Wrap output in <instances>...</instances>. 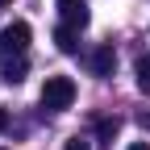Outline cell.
Returning <instances> with one entry per match:
<instances>
[{
	"label": "cell",
	"instance_id": "obj_10",
	"mask_svg": "<svg viewBox=\"0 0 150 150\" xmlns=\"http://www.w3.org/2000/svg\"><path fill=\"white\" fill-rule=\"evenodd\" d=\"M0 129H8V112L4 108H0Z\"/></svg>",
	"mask_w": 150,
	"mask_h": 150
},
{
	"label": "cell",
	"instance_id": "obj_7",
	"mask_svg": "<svg viewBox=\"0 0 150 150\" xmlns=\"http://www.w3.org/2000/svg\"><path fill=\"white\" fill-rule=\"evenodd\" d=\"M117 129H121V121H117V117H108V121H96V138H100L104 146H112V138H117Z\"/></svg>",
	"mask_w": 150,
	"mask_h": 150
},
{
	"label": "cell",
	"instance_id": "obj_8",
	"mask_svg": "<svg viewBox=\"0 0 150 150\" xmlns=\"http://www.w3.org/2000/svg\"><path fill=\"white\" fill-rule=\"evenodd\" d=\"M138 88L150 96V54H146V59H138Z\"/></svg>",
	"mask_w": 150,
	"mask_h": 150
},
{
	"label": "cell",
	"instance_id": "obj_9",
	"mask_svg": "<svg viewBox=\"0 0 150 150\" xmlns=\"http://www.w3.org/2000/svg\"><path fill=\"white\" fill-rule=\"evenodd\" d=\"M63 150H92V146H88L83 138H67V146H63Z\"/></svg>",
	"mask_w": 150,
	"mask_h": 150
},
{
	"label": "cell",
	"instance_id": "obj_13",
	"mask_svg": "<svg viewBox=\"0 0 150 150\" xmlns=\"http://www.w3.org/2000/svg\"><path fill=\"white\" fill-rule=\"evenodd\" d=\"M0 4H8V0H0Z\"/></svg>",
	"mask_w": 150,
	"mask_h": 150
},
{
	"label": "cell",
	"instance_id": "obj_5",
	"mask_svg": "<svg viewBox=\"0 0 150 150\" xmlns=\"http://www.w3.org/2000/svg\"><path fill=\"white\" fill-rule=\"evenodd\" d=\"M25 71H29L25 59H0V79H4V83H21Z\"/></svg>",
	"mask_w": 150,
	"mask_h": 150
},
{
	"label": "cell",
	"instance_id": "obj_11",
	"mask_svg": "<svg viewBox=\"0 0 150 150\" xmlns=\"http://www.w3.org/2000/svg\"><path fill=\"white\" fill-rule=\"evenodd\" d=\"M129 150H150V142H134V146H129Z\"/></svg>",
	"mask_w": 150,
	"mask_h": 150
},
{
	"label": "cell",
	"instance_id": "obj_6",
	"mask_svg": "<svg viewBox=\"0 0 150 150\" xmlns=\"http://www.w3.org/2000/svg\"><path fill=\"white\" fill-rule=\"evenodd\" d=\"M54 46H59L63 54H79V29L59 25V29H54Z\"/></svg>",
	"mask_w": 150,
	"mask_h": 150
},
{
	"label": "cell",
	"instance_id": "obj_1",
	"mask_svg": "<svg viewBox=\"0 0 150 150\" xmlns=\"http://www.w3.org/2000/svg\"><path fill=\"white\" fill-rule=\"evenodd\" d=\"M71 104H75V83L67 75H50L42 83V108L46 112H67Z\"/></svg>",
	"mask_w": 150,
	"mask_h": 150
},
{
	"label": "cell",
	"instance_id": "obj_4",
	"mask_svg": "<svg viewBox=\"0 0 150 150\" xmlns=\"http://www.w3.org/2000/svg\"><path fill=\"white\" fill-rule=\"evenodd\" d=\"M88 67H92V75H96V79H108L112 67H117V54H112V46H96V50L88 54Z\"/></svg>",
	"mask_w": 150,
	"mask_h": 150
},
{
	"label": "cell",
	"instance_id": "obj_2",
	"mask_svg": "<svg viewBox=\"0 0 150 150\" xmlns=\"http://www.w3.org/2000/svg\"><path fill=\"white\" fill-rule=\"evenodd\" d=\"M29 50V25L25 21H13L0 29V59H25Z\"/></svg>",
	"mask_w": 150,
	"mask_h": 150
},
{
	"label": "cell",
	"instance_id": "obj_3",
	"mask_svg": "<svg viewBox=\"0 0 150 150\" xmlns=\"http://www.w3.org/2000/svg\"><path fill=\"white\" fill-rule=\"evenodd\" d=\"M54 4H59L63 25H71V29H83L88 25V0H54Z\"/></svg>",
	"mask_w": 150,
	"mask_h": 150
},
{
	"label": "cell",
	"instance_id": "obj_12",
	"mask_svg": "<svg viewBox=\"0 0 150 150\" xmlns=\"http://www.w3.org/2000/svg\"><path fill=\"white\" fill-rule=\"evenodd\" d=\"M138 121H142V125H150V112H138Z\"/></svg>",
	"mask_w": 150,
	"mask_h": 150
}]
</instances>
